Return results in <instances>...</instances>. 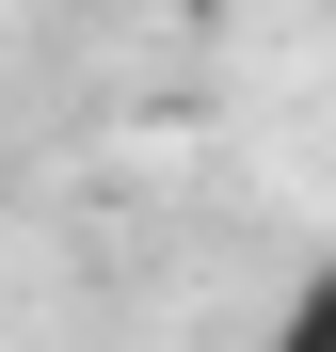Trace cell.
Here are the masks:
<instances>
[{
	"mask_svg": "<svg viewBox=\"0 0 336 352\" xmlns=\"http://www.w3.org/2000/svg\"><path fill=\"white\" fill-rule=\"evenodd\" d=\"M256 352H336V272H304L289 305H272V336H256Z\"/></svg>",
	"mask_w": 336,
	"mask_h": 352,
	"instance_id": "6da1fadb",
	"label": "cell"
},
{
	"mask_svg": "<svg viewBox=\"0 0 336 352\" xmlns=\"http://www.w3.org/2000/svg\"><path fill=\"white\" fill-rule=\"evenodd\" d=\"M160 16H224V0H160Z\"/></svg>",
	"mask_w": 336,
	"mask_h": 352,
	"instance_id": "7a4b0ae2",
	"label": "cell"
}]
</instances>
